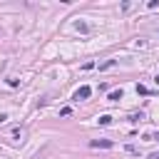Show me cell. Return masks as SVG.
<instances>
[{"mask_svg":"<svg viewBox=\"0 0 159 159\" xmlns=\"http://www.w3.org/2000/svg\"><path fill=\"white\" fill-rule=\"evenodd\" d=\"M97 122H99V124H112V117H109V114H102Z\"/></svg>","mask_w":159,"mask_h":159,"instance_id":"cell-5","label":"cell"},{"mask_svg":"<svg viewBox=\"0 0 159 159\" xmlns=\"http://www.w3.org/2000/svg\"><path fill=\"white\" fill-rule=\"evenodd\" d=\"M149 159H159V154H152V157H149Z\"/></svg>","mask_w":159,"mask_h":159,"instance_id":"cell-10","label":"cell"},{"mask_svg":"<svg viewBox=\"0 0 159 159\" xmlns=\"http://www.w3.org/2000/svg\"><path fill=\"white\" fill-rule=\"evenodd\" d=\"M139 119H144V114H142V112H139V114H132V117H129V122H139Z\"/></svg>","mask_w":159,"mask_h":159,"instance_id":"cell-8","label":"cell"},{"mask_svg":"<svg viewBox=\"0 0 159 159\" xmlns=\"http://www.w3.org/2000/svg\"><path fill=\"white\" fill-rule=\"evenodd\" d=\"M109 67H114V60H107L104 65H99V70H109Z\"/></svg>","mask_w":159,"mask_h":159,"instance_id":"cell-6","label":"cell"},{"mask_svg":"<svg viewBox=\"0 0 159 159\" xmlns=\"http://www.w3.org/2000/svg\"><path fill=\"white\" fill-rule=\"evenodd\" d=\"M132 7H134V5H132V2H122V10H124V12H129V10H132Z\"/></svg>","mask_w":159,"mask_h":159,"instance_id":"cell-9","label":"cell"},{"mask_svg":"<svg viewBox=\"0 0 159 159\" xmlns=\"http://www.w3.org/2000/svg\"><path fill=\"white\" fill-rule=\"evenodd\" d=\"M117 99H122V89H112L109 92V102H117Z\"/></svg>","mask_w":159,"mask_h":159,"instance_id":"cell-3","label":"cell"},{"mask_svg":"<svg viewBox=\"0 0 159 159\" xmlns=\"http://www.w3.org/2000/svg\"><path fill=\"white\" fill-rule=\"evenodd\" d=\"M70 114H72L70 107H62V109H60V117H70Z\"/></svg>","mask_w":159,"mask_h":159,"instance_id":"cell-7","label":"cell"},{"mask_svg":"<svg viewBox=\"0 0 159 159\" xmlns=\"http://www.w3.org/2000/svg\"><path fill=\"white\" fill-rule=\"evenodd\" d=\"M89 94H92V87H87V84H82V87H80V89L75 92V99L80 102V99H87Z\"/></svg>","mask_w":159,"mask_h":159,"instance_id":"cell-1","label":"cell"},{"mask_svg":"<svg viewBox=\"0 0 159 159\" xmlns=\"http://www.w3.org/2000/svg\"><path fill=\"white\" fill-rule=\"evenodd\" d=\"M89 147H104V149H109V147H112V142H109V139H92V142H89Z\"/></svg>","mask_w":159,"mask_h":159,"instance_id":"cell-2","label":"cell"},{"mask_svg":"<svg viewBox=\"0 0 159 159\" xmlns=\"http://www.w3.org/2000/svg\"><path fill=\"white\" fill-rule=\"evenodd\" d=\"M12 142H22V137H25V129H12Z\"/></svg>","mask_w":159,"mask_h":159,"instance_id":"cell-4","label":"cell"}]
</instances>
